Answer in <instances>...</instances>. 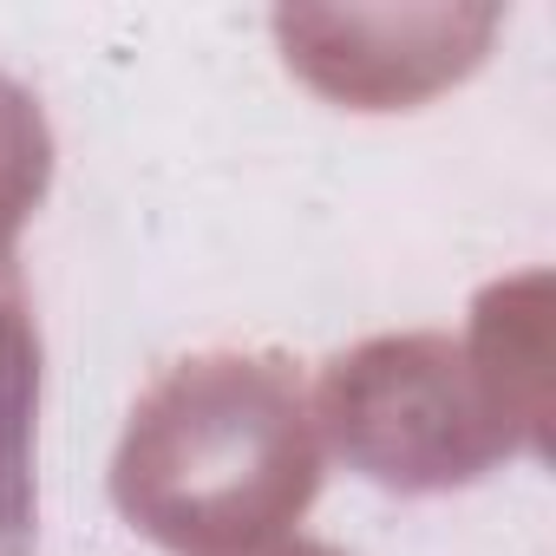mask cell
<instances>
[{
	"label": "cell",
	"instance_id": "obj_2",
	"mask_svg": "<svg viewBox=\"0 0 556 556\" xmlns=\"http://www.w3.org/2000/svg\"><path fill=\"white\" fill-rule=\"evenodd\" d=\"M34 413L40 334L14 282L0 289V556H34Z\"/></svg>",
	"mask_w": 556,
	"mask_h": 556
},
{
	"label": "cell",
	"instance_id": "obj_4",
	"mask_svg": "<svg viewBox=\"0 0 556 556\" xmlns=\"http://www.w3.org/2000/svg\"><path fill=\"white\" fill-rule=\"evenodd\" d=\"M255 556H334V549H321V543H275V549H255Z\"/></svg>",
	"mask_w": 556,
	"mask_h": 556
},
{
	"label": "cell",
	"instance_id": "obj_3",
	"mask_svg": "<svg viewBox=\"0 0 556 556\" xmlns=\"http://www.w3.org/2000/svg\"><path fill=\"white\" fill-rule=\"evenodd\" d=\"M47 177H53V138H47V118L40 105L0 79V289H14V255H8V236L34 216V203L47 197Z\"/></svg>",
	"mask_w": 556,
	"mask_h": 556
},
{
	"label": "cell",
	"instance_id": "obj_1",
	"mask_svg": "<svg viewBox=\"0 0 556 556\" xmlns=\"http://www.w3.org/2000/svg\"><path fill=\"white\" fill-rule=\"evenodd\" d=\"M321 445L289 361L203 354L131 413L112 465L118 510L170 549H236L308 510Z\"/></svg>",
	"mask_w": 556,
	"mask_h": 556
}]
</instances>
